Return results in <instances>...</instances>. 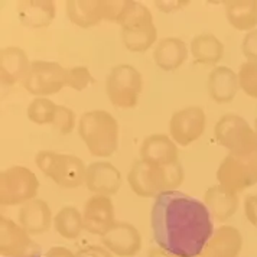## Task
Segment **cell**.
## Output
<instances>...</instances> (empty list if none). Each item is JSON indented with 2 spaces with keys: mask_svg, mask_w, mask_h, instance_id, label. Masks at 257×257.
<instances>
[{
  "mask_svg": "<svg viewBox=\"0 0 257 257\" xmlns=\"http://www.w3.org/2000/svg\"><path fill=\"white\" fill-rule=\"evenodd\" d=\"M153 238L166 253L197 257L212 235L208 208L179 191L161 192L152 210Z\"/></svg>",
  "mask_w": 257,
  "mask_h": 257,
  "instance_id": "1",
  "label": "cell"
},
{
  "mask_svg": "<svg viewBox=\"0 0 257 257\" xmlns=\"http://www.w3.org/2000/svg\"><path fill=\"white\" fill-rule=\"evenodd\" d=\"M80 135L95 156H110L117 146V123L105 111H91L81 117Z\"/></svg>",
  "mask_w": 257,
  "mask_h": 257,
  "instance_id": "2",
  "label": "cell"
},
{
  "mask_svg": "<svg viewBox=\"0 0 257 257\" xmlns=\"http://www.w3.org/2000/svg\"><path fill=\"white\" fill-rule=\"evenodd\" d=\"M182 181V171L179 165L158 166L149 162H138L128 174V182L135 192L151 197L153 194L162 191L164 188L179 185Z\"/></svg>",
  "mask_w": 257,
  "mask_h": 257,
  "instance_id": "3",
  "label": "cell"
},
{
  "mask_svg": "<svg viewBox=\"0 0 257 257\" xmlns=\"http://www.w3.org/2000/svg\"><path fill=\"white\" fill-rule=\"evenodd\" d=\"M38 166L61 187L74 188L85 179V169L80 159L54 152H41L36 156Z\"/></svg>",
  "mask_w": 257,
  "mask_h": 257,
  "instance_id": "4",
  "label": "cell"
},
{
  "mask_svg": "<svg viewBox=\"0 0 257 257\" xmlns=\"http://www.w3.org/2000/svg\"><path fill=\"white\" fill-rule=\"evenodd\" d=\"M142 91L141 74L130 65L113 68L107 77V94L114 105L130 108L138 103Z\"/></svg>",
  "mask_w": 257,
  "mask_h": 257,
  "instance_id": "5",
  "label": "cell"
},
{
  "mask_svg": "<svg viewBox=\"0 0 257 257\" xmlns=\"http://www.w3.org/2000/svg\"><path fill=\"white\" fill-rule=\"evenodd\" d=\"M24 85L36 95L57 93L67 85V70L61 68L58 64L36 61L28 71Z\"/></svg>",
  "mask_w": 257,
  "mask_h": 257,
  "instance_id": "6",
  "label": "cell"
},
{
  "mask_svg": "<svg viewBox=\"0 0 257 257\" xmlns=\"http://www.w3.org/2000/svg\"><path fill=\"white\" fill-rule=\"evenodd\" d=\"M36 188L38 181L31 171L19 166L11 168L2 174V202L18 204L32 198Z\"/></svg>",
  "mask_w": 257,
  "mask_h": 257,
  "instance_id": "7",
  "label": "cell"
},
{
  "mask_svg": "<svg viewBox=\"0 0 257 257\" xmlns=\"http://www.w3.org/2000/svg\"><path fill=\"white\" fill-rule=\"evenodd\" d=\"M204 113L198 107H188L178 111L171 121V133L179 145H189L198 139L204 130Z\"/></svg>",
  "mask_w": 257,
  "mask_h": 257,
  "instance_id": "8",
  "label": "cell"
},
{
  "mask_svg": "<svg viewBox=\"0 0 257 257\" xmlns=\"http://www.w3.org/2000/svg\"><path fill=\"white\" fill-rule=\"evenodd\" d=\"M178 153L174 143L168 138L156 135L148 138L142 146V161L158 166L175 165Z\"/></svg>",
  "mask_w": 257,
  "mask_h": 257,
  "instance_id": "9",
  "label": "cell"
},
{
  "mask_svg": "<svg viewBox=\"0 0 257 257\" xmlns=\"http://www.w3.org/2000/svg\"><path fill=\"white\" fill-rule=\"evenodd\" d=\"M85 182L94 192L114 194L120 187V174L113 165L93 164L85 172Z\"/></svg>",
  "mask_w": 257,
  "mask_h": 257,
  "instance_id": "10",
  "label": "cell"
},
{
  "mask_svg": "<svg viewBox=\"0 0 257 257\" xmlns=\"http://www.w3.org/2000/svg\"><path fill=\"white\" fill-rule=\"evenodd\" d=\"M67 11L74 24L88 28L107 18L108 2H68Z\"/></svg>",
  "mask_w": 257,
  "mask_h": 257,
  "instance_id": "11",
  "label": "cell"
},
{
  "mask_svg": "<svg viewBox=\"0 0 257 257\" xmlns=\"http://www.w3.org/2000/svg\"><path fill=\"white\" fill-rule=\"evenodd\" d=\"M153 58L164 70H175L182 65L187 58V47L181 39L166 38L159 42Z\"/></svg>",
  "mask_w": 257,
  "mask_h": 257,
  "instance_id": "12",
  "label": "cell"
},
{
  "mask_svg": "<svg viewBox=\"0 0 257 257\" xmlns=\"http://www.w3.org/2000/svg\"><path fill=\"white\" fill-rule=\"evenodd\" d=\"M29 64L25 52L19 48H6L2 52V78L6 84H13L15 81L26 77L29 71Z\"/></svg>",
  "mask_w": 257,
  "mask_h": 257,
  "instance_id": "13",
  "label": "cell"
},
{
  "mask_svg": "<svg viewBox=\"0 0 257 257\" xmlns=\"http://www.w3.org/2000/svg\"><path fill=\"white\" fill-rule=\"evenodd\" d=\"M55 8L52 2H25L19 6V16L28 26L42 28L52 22Z\"/></svg>",
  "mask_w": 257,
  "mask_h": 257,
  "instance_id": "14",
  "label": "cell"
},
{
  "mask_svg": "<svg viewBox=\"0 0 257 257\" xmlns=\"http://www.w3.org/2000/svg\"><path fill=\"white\" fill-rule=\"evenodd\" d=\"M123 39L126 47L133 52H143L152 45L156 39V29L153 24L139 25L123 29Z\"/></svg>",
  "mask_w": 257,
  "mask_h": 257,
  "instance_id": "15",
  "label": "cell"
},
{
  "mask_svg": "<svg viewBox=\"0 0 257 257\" xmlns=\"http://www.w3.org/2000/svg\"><path fill=\"white\" fill-rule=\"evenodd\" d=\"M118 22L124 28H133L139 25L152 24V16L151 12L136 2H124L123 11L120 13Z\"/></svg>",
  "mask_w": 257,
  "mask_h": 257,
  "instance_id": "16",
  "label": "cell"
},
{
  "mask_svg": "<svg viewBox=\"0 0 257 257\" xmlns=\"http://www.w3.org/2000/svg\"><path fill=\"white\" fill-rule=\"evenodd\" d=\"M57 111H58V105H55L52 101H49L47 98H36L35 101H32V104L29 105L28 116L35 123L45 124V123L55 121Z\"/></svg>",
  "mask_w": 257,
  "mask_h": 257,
  "instance_id": "17",
  "label": "cell"
},
{
  "mask_svg": "<svg viewBox=\"0 0 257 257\" xmlns=\"http://www.w3.org/2000/svg\"><path fill=\"white\" fill-rule=\"evenodd\" d=\"M214 36L208 35H199L197 36L194 41H192V45H191V49H192V54L197 61L199 62H208L212 58L210 51V45L214 44Z\"/></svg>",
  "mask_w": 257,
  "mask_h": 257,
  "instance_id": "18",
  "label": "cell"
},
{
  "mask_svg": "<svg viewBox=\"0 0 257 257\" xmlns=\"http://www.w3.org/2000/svg\"><path fill=\"white\" fill-rule=\"evenodd\" d=\"M91 82V75L87 68H71L67 70V85L75 90H82Z\"/></svg>",
  "mask_w": 257,
  "mask_h": 257,
  "instance_id": "19",
  "label": "cell"
},
{
  "mask_svg": "<svg viewBox=\"0 0 257 257\" xmlns=\"http://www.w3.org/2000/svg\"><path fill=\"white\" fill-rule=\"evenodd\" d=\"M54 126L58 127L62 133H70L71 128L74 127V114L67 107H58Z\"/></svg>",
  "mask_w": 257,
  "mask_h": 257,
  "instance_id": "20",
  "label": "cell"
}]
</instances>
